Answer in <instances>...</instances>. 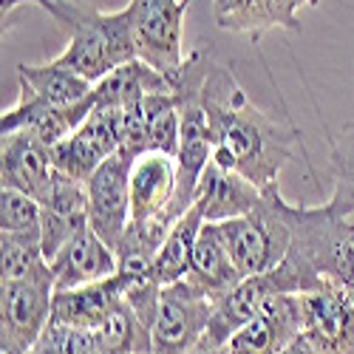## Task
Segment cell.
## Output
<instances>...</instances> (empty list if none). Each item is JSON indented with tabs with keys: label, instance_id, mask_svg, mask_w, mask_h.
Here are the masks:
<instances>
[{
	"label": "cell",
	"instance_id": "6da1fadb",
	"mask_svg": "<svg viewBox=\"0 0 354 354\" xmlns=\"http://www.w3.org/2000/svg\"><path fill=\"white\" fill-rule=\"evenodd\" d=\"M201 100L210 122L213 159L239 170L261 190L278 185L283 167L306 156L301 128L255 108L230 66L210 60Z\"/></svg>",
	"mask_w": 354,
	"mask_h": 354
},
{
	"label": "cell",
	"instance_id": "7a4b0ae2",
	"mask_svg": "<svg viewBox=\"0 0 354 354\" xmlns=\"http://www.w3.org/2000/svg\"><path fill=\"white\" fill-rule=\"evenodd\" d=\"M23 3L40 6L46 15H51L60 23V28H66L68 32L66 51L54 57V63L82 74L94 85L102 77H108L113 68L139 57L131 6L120 12H100L97 6L85 3V0H3L0 3L3 17Z\"/></svg>",
	"mask_w": 354,
	"mask_h": 354
},
{
	"label": "cell",
	"instance_id": "3957f363",
	"mask_svg": "<svg viewBox=\"0 0 354 354\" xmlns=\"http://www.w3.org/2000/svg\"><path fill=\"white\" fill-rule=\"evenodd\" d=\"M286 258L298 270L304 292L329 281L354 301V216L295 204V235Z\"/></svg>",
	"mask_w": 354,
	"mask_h": 354
},
{
	"label": "cell",
	"instance_id": "277c9868",
	"mask_svg": "<svg viewBox=\"0 0 354 354\" xmlns=\"http://www.w3.org/2000/svg\"><path fill=\"white\" fill-rule=\"evenodd\" d=\"M218 224L241 275L270 272L289 255L295 235V204L283 198L278 185H270L263 187L261 201L250 213Z\"/></svg>",
	"mask_w": 354,
	"mask_h": 354
},
{
	"label": "cell",
	"instance_id": "5b68a950",
	"mask_svg": "<svg viewBox=\"0 0 354 354\" xmlns=\"http://www.w3.org/2000/svg\"><path fill=\"white\" fill-rule=\"evenodd\" d=\"M17 85H20V100L0 116V136L32 125L37 116H43L51 108L77 105L80 100H85L94 91L91 80H85L82 74L54 63V60L43 63V66L20 63Z\"/></svg>",
	"mask_w": 354,
	"mask_h": 354
},
{
	"label": "cell",
	"instance_id": "8992f818",
	"mask_svg": "<svg viewBox=\"0 0 354 354\" xmlns=\"http://www.w3.org/2000/svg\"><path fill=\"white\" fill-rule=\"evenodd\" d=\"M193 0H128L133 12V32L139 60L151 63L165 77L182 71L185 54V15Z\"/></svg>",
	"mask_w": 354,
	"mask_h": 354
},
{
	"label": "cell",
	"instance_id": "52a82bcc",
	"mask_svg": "<svg viewBox=\"0 0 354 354\" xmlns=\"http://www.w3.org/2000/svg\"><path fill=\"white\" fill-rule=\"evenodd\" d=\"M216 301L201 295L185 278L162 286L159 312L153 320V354H187L207 335Z\"/></svg>",
	"mask_w": 354,
	"mask_h": 354
},
{
	"label": "cell",
	"instance_id": "ba28073f",
	"mask_svg": "<svg viewBox=\"0 0 354 354\" xmlns=\"http://www.w3.org/2000/svg\"><path fill=\"white\" fill-rule=\"evenodd\" d=\"M54 272L51 267L23 281H3L0 289V340L32 348L54 312Z\"/></svg>",
	"mask_w": 354,
	"mask_h": 354
},
{
	"label": "cell",
	"instance_id": "9c48e42d",
	"mask_svg": "<svg viewBox=\"0 0 354 354\" xmlns=\"http://www.w3.org/2000/svg\"><path fill=\"white\" fill-rule=\"evenodd\" d=\"M122 147V108H94L88 120L63 142L51 147L54 170L77 182H88L105 159Z\"/></svg>",
	"mask_w": 354,
	"mask_h": 354
},
{
	"label": "cell",
	"instance_id": "30bf717a",
	"mask_svg": "<svg viewBox=\"0 0 354 354\" xmlns=\"http://www.w3.org/2000/svg\"><path fill=\"white\" fill-rule=\"evenodd\" d=\"M131 165L122 153H113L85 182L88 227L113 250L131 221Z\"/></svg>",
	"mask_w": 354,
	"mask_h": 354
},
{
	"label": "cell",
	"instance_id": "8fae6325",
	"mask_svg": "<svg viewBox=\"0 0 354 354\" xmlns=\"http://www.w3.org/2000/svg\"><path fill=\"white\" fill-rule=\"evenodd\" d=\"M304 337L320 354H354V301L323 281L317 289L301 295Z\"/></svg>",
	"mask_w": 354,
	"mask_h": 354
},
{
	"label": "cell",
	"instance_id": "7c38bea8",
	"mask_svg": "<svg viewBox=\"0 0 354 354\" xmlns=\"http://www.w3.org/2000/svg\"><path fill=\"white\" fill-rule=\"evenodd\" d=\"M304 335L301 295H272L261 312L235 332L224 348L227 354H281L292 340Z\"/></svg>",
	"mask_w": 354,
	"mask_h": 354
},
{
	"label": "cell",
	"instance_id": "4fadbf2b",
	"mask_svg": "<svg viewBox=\"0 0 354 354\" xmlns=\"http://www.w3.org/2000/svg\"><path fill=\"white\" fill-rule=\"evenodd\" d=\"M131 221L173 227L176 193V156L147 151L131 165Z\"/></svg>",
	"mask_w": 354,
	"mask_h": 354
},
{
	"label": "cell",
	"instance_id": "5bb4252c",
	"mask_svg": "<svg viewBox=\"0 0 354 354\" xmlns=\"http://www.w3.org/2000/svg\"><path fill=\"white\" fill-rule=\"evenodd\" d=\"M54 179L51 147L40 142L28 128L0 136V182L3 187L35 196L37 201L46 196Z\"/></svg>",
	"mask_w": 354,
	"mask_h": 354
},
{
	"label": "cell",
	"instance_id": "9a60e30c",
	"mask_svg": "<svg viewBox=\"0 0 354 354\" xmlns=\"http://www.w3.org/2000/svg\"><path fill=\"white\" fill-rule=\"evenodd\" d=\"M51 272L57 289H74L102 281L113 272H120V258L111 244H105L91 227H82L57 250L51 258Z\"/></svg>",
	"mask_w": 354,
	"mask_h": 354
},
{
	"label": "cell",
	"instance_id": "2e32d148",
	"mask_svg": "<svg viewBox=\"0 0 354 354\" xmlns=\"http://www.w3.org/2000/svg\"><path fill=\"white\" fill-rule=\"evenodd\" d=\"M261 196L263 190L252 185L247 176L210 159L198 179L193 204L201 210L204 221H227V218L250 213L261 201Z\"/></svg>",
	"mask_w": 354,
	"mask_h": 354
},
{
	"label": "cell",
	"instance_id": "e0dca14e",
	"mask_svg": "<svg viewBox=\"0 0 354 354\" xmlns=\"http://www.w3.org/2000/svg\"><path fill=\"white\" fill-rule=\"evenodd\" d=\"M43 207V252L51 258L74 232L88 227V196L85 182L54 170L51 187L40 198Z\"/></svg>",
	"mask_w": 354,
	"mask_h": 354
},
{
	"label": "cell",
	"instance_id": "ac0fdd59",
	"mask_svg": "<svg viewBox=\"0 0 354 354\" xmlns=\"http://www.w3.org/2000/svg\"><path fill=\"white\" fill-rule=\"evenodd\" d=\"M244 275L235 267L232 252L224 241L221 224L204 221L198 239H196V247H193V255H190V267H187L185 281L190 286H196L201 295H207L210 301H218Z\"/></svg>",
	"mask_w": 354,
	"mask_h": 354
},
{
	"label": "cell",
	"instance_id": "d6986e66",
	"mask_svg": "<svg viewBox=\"0 0 354 354\" xmlns=\"http://www.w3.org/2000/svg\"><path fill=\"white\" fill-rule=\"evenodd\" d=\"M131 281L133 278L120 270V272H113L102 281H94V283L74 286V289H57L51 317L63 320V323H74V326L94 329L102 323V317L125 298Z\"/></svg>",
	"mask_w": 354,
	"mask_h": 354
},
{
	"label": "cell",
	"instance_id": "ffe728a7",
	"mask_svg": "<svg viewBox=\"0 0 354 354\" xmlns=\"http://www.w3.org/2000/svg\"><path fill=\"white\" fill-rule=\"evenodd\" d=\"M159 91H173V80L136 57L94 85V108H128Z\"/></svg>",
	"mask_w": 354,
	"mask_h": 354
},
{
	"label": "cell",
	"instance_id": "44dd1931",
	"mask_svg": "<svg viewBox=\"0 0 354 354\" xmlns=\"http://www.w3.org/2000/svg\"><path fill=\"white\" fill-rule=\"evenodd\" d=\"M213 20L221 32L247 35L258 43L272 28H286L281 0H213Z\"/></svg>",
	"mask_w": 354,
	"mask_h": 354
},
{
	"label": "cell",
	"instance_id": "7402d4cb",
	"mask_svg": "<svg viewBox=\"0 0 354 354\" xmlns=\"http://www.w3.org/2000/svg\"><path fill=\"white\" fill-rule=\"evenodd\" d=\"M204 227V216L201 210L193 207L182 216V218H176L170 232L165 235V241L156 252V261H153V278L167 286L173 281H182L187 275V267H190V255H193V247H196V239H198V232Z\"/></svg>",
	"mask_w": 354,
	"mask_h": 354
},
{
	"label": "cell",
	"instance_id": "603a6c76",
	"mask_svg": "<svg viewBox=\"0 0 354 354\" xmlns=\"http://www.w3.org/2000/svg\"><path fill=\"white\" fill-rule=\"evenodd\" d=\"M102 354H147L153 351L151 326L133 312V306L122 298L116 304L100 326H94Z\"/></svg>",
	"mask_w": 354,
	"mask_h": 354
},
{
	"label": "cell",
	"instance_id": "cb8c5ba5",
	"mask_svg": "<svg viewBox=\"0 0 354 354\" xmlns=\"http://www.w3.org/2000/svg\"><path fill=\"white\" fill-rule=\"evenodd\" d=\"M329 170L335 190L323 204L335 216H354V122L343 125L329 147Z\"/></svg>",
	"mask_w": 354,
	"mask_h": 354
},
{
	"label": "cell",
	"instance_id": "d4e9b609",
	"mask_svg": "<svg viewBox=\"0 0 354 354\" xmlns=\"http://www.w3.org/2000/svg\"><path fill=\"white\" fill-rule=\"evenodd\" d=\"M145 108V125H147V151L156 153H179V102L173 91L147 94L142 100Z\"/></svg>",
	"mask_w": 354,
	"mask_h": 354
},
{
	"label": "cell",
	"instance_id": "484cf974",
	"mask_svg": "<svg viewBox=\"0 0 354 354\" xmlns=\"http://www.w3.org/2000/svg\"><path fill=\"white\" fill-rule=\"evenodd\" d=\"M0 235L3 239L43 241V207L35 196L3 187L0 193Z\"/></svg>",
	"mask_w": 354,
	"mask_h": 354
},
{
	"label": "cell",
	"instance_id": "4316f807",
	"mask_svg": "<svg viewBox=\"0 0 354 354\" xmlns=\"http://www.w3.org/2000/svg\"><path fill=\"white\" fill-rule=\"evenodd\" d=\"M28 354H102V348L94 329L51 317L37 343L28 348Z\"/></svg>",
	"mask_w": 354,
	"mask_h": 354
},
{
	"label": "cell",
	"instance_id": "83f0119b",
	"mask_svg": "<svg viewBox=\"0 0 354 354\" xmlns=\"http://www.w3.org/2000/svg\"><path fill=\"white\" fill-rule=\"evenodd\" d=\"M317 3H320V0H281L283 17H286V23H289V32H301V23H298L301 12H304V9H312V6H317Z\"/></svg>",
	"mask_w": 354,
	"mask_h": 354
},
{
	"label": "cell",
	"instance_id": "f1b7e54d",
	"mask_svg": "<svg viewBox=\"0 0 354 354\" xmlns=\"http://www.w3.org/2000/svg\"><path fill=\"white\" fill-rule=\"evenodd\" d=\"M281 354H320V351H317V348H315V346H312V343H309V340L301 335L298 340H292V343H289V346H286Z\"/></svg>",
	"mask_w": 354,
	"mask_h": 354
},
{
	"label": "cell",
	"instance_id": "f546056e",
	"mask_svg": "<svg viewBox=\"0 0 354 354\" xmlns=\"http://www.w3.org/2000/svg\"><path fill=\"white\" fill-rule=\"evenodd\" d=\"M187 354H227V348L224 346H218V343H210L207 337H201Z\"/></svg>",
	"mask_w": 354,
	"mask_h": 354
},
{
	"label": "cell",
	"instance_id": "4dcf8cb0",
	"mask_svg": "<svg viewBox=\"0 0 354 354\" xmlns=\"http://www.w3.org/2000/svg\"><path fill=\"white\" fill-rule=\"evenodd\" d=\"M0 354H28L26 348L15 346V343H6V340H0Z\"/></svg>",
	"mask_w": 354,
	"mask_h": 354
},
{
	"label": "cell",
	"instance_id": "1f68e13d",
	"mask_svg": "<svg viewBox=\"0 0 354 354\" xmlns=\"http://www.w3.org/2000/svg\"><path fill=\"white\" fill-rule=\"evenodd\" d=\"M147 354H153V351H147Z\"/></svg>",
	"mask_w": 354,
	"mask_h": 354
}]
</instances>
